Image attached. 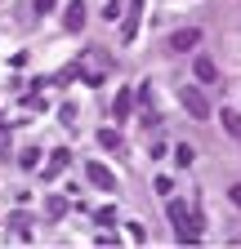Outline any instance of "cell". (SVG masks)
<instances>
[{"mask_svg":"<svg viewBox=\"0 0 241 249\" xmlns=\"http://www.w3.org/2000/svg\"><path fill=\"white\" fill-rule=\"evenodd\" d=\"M174 160H179V165H183V169H188V165L197 160V151H192V147L183 142V147H174Z\"/></svg>","mask_w":241,"mask_h":249,"instance_id":"cell-12","label":"cell"},{"mask_svg":"<svg viewBox=\"0 0 241 249\" xmlns=\"http://www.w3.org/2000/svg\"><path fill=\"white\" fill-rule=\"evenodd\" d=\"M165 209H170V223H179V218H188V205H183V200H170Z\"/></svg>","mask_w":241,"mask_h":249,"instance_id":"cell-15","label":"cell"},{"mask_svg":"<svg viewBox=\"0 0 241 249\" xmlns=\"http://www.w3.org/2000/svg\"><path fill=\"white\" fill-rule=\"evenodd\" d=\"M32 9H36V14L45 18V14H54V9H58V0H36V5H32Z\"/></svg>","mask_w":241,"mask_h":249,"instance_id":"cell-17","label":"cell"},{"mask_svg":"<svg viewBox=\"0 0 241 249\" xmlns=\"http://www.w3.org/2000/svg\"><path fill=\"white\" fill-rule=\"evenodd\" d=\"M228 200H232V205L241 209V182H232V187H228Z\"/></svg>","mask_w":241,"mask_h":249,"instance_id":"cell-20","label":"cell"},{"mask_svg":"<svg viewBox=\"0 0 241 249\" xmlns=\"http://www.w3.org/2000/svg\"><path fill=\"white\" fill-rule=\"evenodd\" d=\"M18 160H22V169H36V165H40V151H36V147H27Z\"/></svg>","mask_w":241,"mask_h":249,"instance_id":"cell-14","label":"cell"},{"mask_svg":"<svg viewBox=\"0 0 241 249\" xmlns=\"http://www.w3.org/2000/svg\"><path fill=\"white\" fill-rule=\"evenodd\" d=\"M85 178L94 182V187H103V192H116V174H112L103 160H89V165H85Z\"/></svg>","mask_w":241,"mask_h":249,"instance_id":"cell-2","label":"cell"},{"mask_svg":"<svg viewBox=\"0 0 241 249\" xmlns=\"http://www.w3.org/2000/svg\"><path fill=\"white\" fill-rule=\"evenodd\" d=\"M14 231H18L22 240H32V218H27V213H14Z\"/></svg>","mask_w":241,"mask_h":249,"instance_id":"cell-11","label":"cell"},{"mask_svg":"<svg viewBox=\"0 0 241 249\" xmlns=\"http://www.w3.org/2000/svg\"><path fill=\"white\" fill-rule=\"evenodd\" d=\"M99 223L103 227H116V209H99Z\"/></svg>","mask_w":241,"mask_h":249,"instance_id":"cell-18","label":"cell"},{"mask_svg":"<svg viewBox=\"0 0 241 249\" xmlns=\"http://www.w3.org/2000/svg\"><path fill=\"white\" fill-rule=\"evenodd\" d=\"M130 240H139V245L147 240V231H143V223H130Z\"/></svg>","mask_w":241,"mask_h":249,"instance_id":"cell-19","label":"cell"},{"mask_svg":"<svg viewBox=\"0 0 241 249\" xmlns=\"http://www.w3.org/2000/svg\"><path fill=\"white\" fill-rule=\"evenodd\" d=\"M130 107H134V93H130V89H120V93H116V103H112V116H116V120H120V116H130Z\"/></svg>","mask_w":241,"mask_h":249,"instance_id":"cell-8","label":"cell"},{"mask_svg":"<svg viewBox=\"0 0 241 249\" xmlns=\"http://www.w3.org/2000/svg\"><path fill=\"white\" fill-rule=\"evenodd\" d=\"M63 27H67V31H80V27H85V5H80V0H67V9H63Z\"/></svg>","mask_w":241,"mask_h":249,"instance_id":"cell-5","label":"cell"},{"mask_svg":"<svg viewBox=\"0 0 241 249\" xmlns=\"http://www.w3.org/2000/svg\"><path fill=\"white\" fill-rule=\"evenodd\" d=\"M139 9H143V0H130V14H125V31H120L125 40H134V31H139Z\"/></svg>","mask_w":241,"mask_h":249,"instance_id":"cell-7","label":"cell"},{"mask_svg":"<svg viewBox=\"0 0 241 249\" xmlns=\"http://www.w3.org/2000/svg\"><path fill=\"white\" fill-rule=\"evenodd\" d=\"M99 147H107V151L120 147V134H116V129H99Z\"/></svg>","mask_w":241,"mask_h":249,"instance_id":"cell-13","label":"cell"},{"mask_svg":"<svg viewBox=\"0 0 241 249\" xmlns=\"http://www.w3.org/2000/svg\"><path fill=\"white\" fill-rule=\"evenodd\" d=\"M197 40H201V31L197 27H183V31H174V36H170V49L174 53H188V49H197Z\"/></svg>","mask_w":241,"mask_h":249,"instance_id":"cell-4","label":"cell"},{"mask_svg":"<svg viewBox=\"0 0 241 249\" xmlns=\"http://www.w3.org/2000/svg\"><path fill=\"white\" fill-rule=\"evenodd\" d=\"M174 240H179V245H201V227L192 223V213L174 223Z\"/></svg>","mask_w":241,"mask_h":249,"instance_id":"cell-3","label":"cell"},{"mask_svg":"<svg viewBox=\"0 0 241 249\" xmlns=\"http://www.w3.org/2000/svg\"><path fill=\"white\" fill-rule=\"evenodd\" d=\"M63 213H67V200L54 196V200H49V218H63Z\"/></svg>","mask_w":241,"mask_h":249,"instance_id":"cell-16","label":"cell"},{"mask_svg":"<svg viewBox=\"0 0 241 249\" xmlns=\"http://www.w3.org/2000/svg\"><path fill=\"white\" fill-rule=\"evenodd\" d=\"M179 103H183V111H188V116L210 120V103H205V93H201L197 85H183V89H179Z\"/></svg>","mask_w":241,"mask_h":249,"instance_id":"cell-1","label":"cell"},{"mask_svg":"<svg viewBox=\"0 0 241 249\" xmlns=\"http://www.w3.org/2000/svg\"><path fill=\"white\" fill-rule=\"evenodd\" d=\"M67 165H72V151H54V156H49V165H45V178H58Z\"/></svg>","mask_w":241,"mask_h":249,"instance_id":"cell-6","label":"cell"},{"mask_svg":"<svg viewBox=\"0 0 241 249\" xmlns=\"http://www.w3.org/2000/svg\"><path fill=\"white\" fill-rule=\"evenodd\" d=\"M197 80L215 85V80H219V67H215V62H210V58H197Z\"/></svg>","mask_w":241,"mask_h":249,"instance_id":"cell-9","label":"cell"},{"mask_svg":"<svg viewBox=\"0 0 241 249\" xmlns=\"http://www.w3.org/2000/svg\"><path fill=\"white\" fill-rule=\"evenodd\" d=\"M223 129H228L232 138H241V111H232V107H223Z\"/></svg>","mask_w":241,"mask_h":249,"instance_id":"cell-10","label":"cell"}]
</instances>
